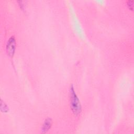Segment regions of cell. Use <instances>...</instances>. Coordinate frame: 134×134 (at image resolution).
<instances>
[{"mask_svg":"<svg viewBox=\"0 0 134 134\" xmlns=\"http://www.w3.org/2000/svg\"><path fill=\"white\" fill-rule=\"evenodd\" d=\"M70 106L73 114L77 116L80 114L82 110L81 104L79 98H78L73 85L72 84L70 88Z\"/></svg>","mask_w":134,"mask_h":134,"instance_id":"6da1fadb","label":"cell"},{"mask_svg":"<svg viewBox=\"0 0 134 134\" xmlns=\"http://www.w3.org/2000/svg\"><path fill=\"white\" fill-rule=\"evenodd\" d=\"M16 49V40L14 36H11L7 41L6 50L8 55L13 57Z\"/></svg>","mask_w":134,"mask_h":134,"instance_id":"7a4b0ae2","label":"cell"},{"mask_svg":"<svg viewBox=\"0 0 134 134\" xmlns=\"http://www.w3.org/2000/svg\"><path fill=\"white\" fill-rule=\"evenodd\" d=\"M52 125V120L51 118H47L45 119L42 128H41V132L42 133H46L51 128Z\"/></svg>","mask_w":134,"mask_h":134,"instance_id":"3957f363","label":"cell"},{"mask_svg":"<svg viewBox=\"0 0 134 134\" xmlns=\"http://www.w3.org/2000/svg\"><path fill=\"white\" fill-rule=\"evenodd\" d=\"M1 110L5 113H6L8 111V107L7 105L5 104V102L3 101L2 99H1Z\"/></svg>","mask_w":134,"mask_h":134,"instance_id":"277c9868","label":"cell"},{"mask_svg":"<svg viewBox=\"0 0 134 134\" xmlns=\"http://www.w3.org/2000/svg\"><path fill=\"white\" fill-rule=\"evenodd\" d=\"M127 5L128 7L131 10H133V1L131 0V1H128L127 3Z\"/></svg>","mask_w":134,"mask_h":134,"instance_id":"5b68a950","label":"cell"}]
</instances>
